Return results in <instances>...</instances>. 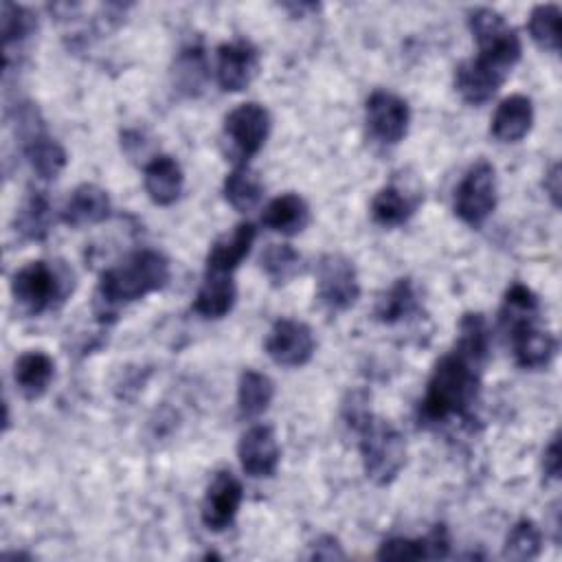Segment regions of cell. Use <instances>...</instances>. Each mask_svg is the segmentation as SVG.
Listing matches in <instances>:
<instances>
[{
    "mask_svg": "<svg viewBox=\"0 0 562 562\" xmlns=\"http://www.w3.org/2000/svg\"><path fill=\"white\" fill-rule=\"evenodd\" d=\"M483 362L457 347L437 360L419 404V424L435 426L452 417H468L479 397Z\"/></svg>",
    "mask_w": 562,
    "mask_h": 562,
    "instance_id": "1",
    "label": "cell"
},
{
    "mask_svg": "<svg viewBox=\"0 0 562 562\" xmlns=\"http://www.w3.org/2000/svg\"><path fill=\"white\" fill-rule=\"evenodd\" d=\"M171 279L169 259L154 250L140 248L125 257L121 263L108 268L99 277L94 310L99 321L112 318L121 305L145 299L151 292L162 290Z\"/></svg>",
    "mask_w": 562,
    "mask_h": 562,
    "instance_id": "2",
    "label": "cell"
},
{
    "mask_svg": "<svg viewBox=\"0 0 562 562\" xmlns=\"http://www.w3.org/2000/svg\"><path fill=\"white\" fill-rule=\"evenodd\" d=\"M538 296L527 285L514 283L505 292L498 325L512 345L516 364L522 369H544L558 351L555 336L538 325Z\"/></svg>",
    "mask_w": 562,
    "mask_h": 562,
    "instance_id": "3",
    "label": "cell"
},
{
    "mask_svg": "<svg viewBox=\"0 0 562 562\" xmlns=\"http://www.w3.org/2000/svg\"><path fill=\"white\" fill-rule=\"evenodd\" d=\"M522 55V44L518 33L507 26L501 35L485 44H479V55L457 66L454 88L463 101L470 105H481L490 101L498 88L509 77L512 68Z\"/></svg>",
    "mask_w": 562,
    "mask_h": 562,
    "instance_id": "4",
    "label": "cell"
},
{
    "mask_svg": "<svg viewBox=\"0 0 562 562\" xmlns=\"http://www.w3.org/2000/svg\"><path fill=\"white\" fill-rule=\"evenodd\" d=\"M72 290V272L61 263H48L44 259L22 266L11 277V296L18 310L26 316H40L59 303Z\"/></svg>",
    "mask_w": 562,
    "mask_h": 562,
    "instance_id": "5",
    "label": "cell"
},
{
    "mask_svg": "<svg viewBox=\"0 0 562 562\" xmlns=\"http://www.w3.org/2000/svg\"><path fill=\"white\" fill-rule=\"evenodd\" d=\"M356 432H360V457L367 479L375 485L395 481L406 463V441L402 432L391 422L373 415Z\"/></svg>",
    "mask_w": 562,
    "mask_h": 562,
    "instance_id": "6",
    "label": "cell"
},
{
    "mask_svg": "<svg viewBox=\"0 0 562 562\" xmlns=\"http://www.w3.org/2000/svg\"><path fill=\"white\" fill-rule=\"evenodd\" d=\"M222 134H224L226 156L244 165L263 147L270 134V112L255 101L241 103L224 119Z\"/></svg>",
    "mask_w": 562,
    "mask_h": 562,
    "instance_id": "7",
    "label": "cell"
},
{
    "mask_svg": "<svg viewBox=\"0 0 562 562\" xmlns=\"http://www.w3.org/2000/svg\"><path fill=\"white\" fill-rule=\"evenodd\" d=\"M496 209V171L487 160H476L461 178L454 193V213L468 226H481Z\"/></svg>",
    "mask_w": 562,
    "mask_h": 562,
    "instance_id": "8",
    "label": "cell"
},
{
    "mask_svg": "<svg viewBox=\"0 0 562 562\" xmlns=\"http://www.w3.org/2000/svg\"><path fill=\"white\" fill-rule=\"evenodd\" d=\"M316 294L331 312L349 310L360 296L353 261L338 252L323 255L316 263Z\"/></svg>",
    "mask_w": 562,
    "mask_h": 562,
    "instance_id": "9",
    "label": "cell"
},
{
    "mask_svg": "<svg viewBox=\"0 0 562 562\" xmlns=\"http://www.w3.org/2000/svg\"><path fill=\"white\" fill-rule=\"evenodd\" d=\"M314 334L310 325L294 318H279L266 338V353L281 367H303L314 356Z\"/></svg>",
    "mask_w": 562,
    "mask_h": 562,
    "instance_id": "10",
    "label": "cell"
},
{
    "mask_svg": "<svg viewBox=\"0 0 562 562\" xmlns=\"http://www.w3.org/2000/svg\"><path fill=\"white\" fill-rule=\"evenodd\" d=\"M411 123V110L408 103L389 92V90H375L367 99V125L373 138H378L384 145H397Z\"/></svg>",
    "mask_w": 562,
    "mask_h": 562,
    "instance_id": "11",
    "label": "cell"
},
{
    "mask_svg": "<svg viewBox=\"0 0 562 562\" xmlns=\"http://www.w3.org/2000/svg\"><path fill=\"white\" fill-rule=\"evenodd\" d=\"M244 498L241 483L226 470H220L211 483L206 485V492L202 496L200 505V518L206 529L211 531H224L233 525L239 505Z\"/></svg>",
    "mask_w": 562,
    "mask_h": 562,
    "instance_id": "12",
    "label": "cell"
},
{
    "mask_svg": "<svg viewBox=\"0 0 562 562\" xmlns=\"http://www.w3.org/2000/svg\"><path fill=\"white\" fill-rule=\"evenodd\" d=\"M237 457L241 463V470L252 479H268L277 472L279 465V443L272 426L257 424L248 428L239 443H237Z\"/></svg>",
    "mask_w": 562,
    "mask_h": 562,
    "instance_id": "13",
    "label": "cell"
},
{
    "mask_svg": "<svg viewBox=\"0 0 562 562\" xmlns=\"http://www.w3.org/2000/svg\"><path fill=\"white\" fill-rule=\"evenodd\" d=\"M259 53L246 40L224 42L217 48V83L224 92H239L255 79Z\"/></svg>",
    "mask_w": 562,
    "mask_h": 562,
    "instance_id": "14",
    "label": "cell"
},
{
    "mask_svg": "<svg viewBox=\"0 0 562 562\" xmlns=\"http://www.w3.org/2000/svg\"><path fill=\"white\" fill-rule=\"evenodd\" d=\"M112 213V202L105 189L83 182L79 184L66 200L61 209V222L72 228L81 226H92L101 224L110 217Z\"/></svg>",
    "mask_w": 562,
    "mask_h": 562,
    "instance_id": "15",
    "label": "cell"
},
{
    "mask_svg": "<svg viewBox=\"0 0 562 562\" xmlns=\"http://www.w3.org/2000/svg\"><path fill=\"white\" fill-rule=\"evenodd\" d=\"M450 536L443 525H437L424 538H389L380 544V560H437L448 558Z\"/></svg>",
    "mask_w": 562,
    "mask_h": 562,
    "instance_id": "16",
    "label": "cell"
},
{
    "mask_svg": "<svg viewBox=\"0 0 562 562\" xmlns=\"http://www.w3.org/2000/svg\"><path fill=\"white\" fill-rule=\"evenodd\" d=\"M255 237L257 228L250 222H239L231 233L217 237L206 255V272L231 274L250 252Z\"/></svg>",
    "mask_w": 562,
    "mask_h": 562,
    "instance_id": "17",
    "label": "cell"
},
{
    "mask_svg": "<svg viewBox=\"0 0 562 562\" xmlns=\"http://www.w3.org/2000/svg\"><path fill=\"white\" fill-rule=\"evenodd\" d=\"M145 191L151 198L154 204L158 206H169L173 204L184 187V173L182 167L178 165L176 158L160 154L154 156L147 165H145Z\"/></svg>",
    "mask_w": 562,
    "mask_h": 562,
    "instance_id": "18",
    "label": "cell"
},
{
    "mask_svg": "<svg viewBox=\"0 0 562 562\" xmlns=\"http://www.w3.org/2000/svg\"><path fill=\"white\" fill-rule=\"evenodd\" d=\"M533 125V103L525 94H512L501 101L492 119V134L501 143H518Z\"/></svg>",
    "mask_w": 562,
    "mask_h": 562,
    "instance_id": "19",
    "label": "cell"
},
{
    "mask_svg": "<svg viewBox=\"0 0 562 562\" xmlns=\"http://www.w3.org/2000/svg\"><path fill=\"white\" fill-rule=\"evenodd\" d=\"M55 378V362L44 351H26L15 360L13 380L26 400L42 397Z\"/></svg>",
    "mask_w": 562,
    "mask_h": 562,
    "instance_id": "20",
    "label": "cell"
},
{
    "mask_svg": "<svg viewBox=\"0 0 562 562\" xmlns=\"http://www.w3.org/2000/svg\"><path fill=\"white\" fill-rule=\"evenodd\" d=\"M261 222L281 235H296L310 224V206L299 193H281L268 202Z\"/></svg>",
    "mask_w": 562,
    "mask_h": 562,
    "instance_id": "21",
    "label": "cell"
},
{
    "mask_svg": "<svg viewBox=\"0 0 562 562\" xmlns=\"http://www.w3.org/2000/svg\"><path fill=\"white\" fill-rule=\"evenodd\" d=\"M237 299V288L231 274L222 272H206L204 283L200 285L195 301H193V312L200 314L202 318H224Z\"/></svg>",
    "mask_w": 562,
    "mask_h": 562,
    "instance_id": "22",
    "label": "cell"
},
{
    "mask_svg": "<svg viewBox=\"0 0 562 562\" xmlns=\"http://www.w3.org/2000/svg\"><path fill=\"white\" fill-rule=\"evenodd\" d=\"M419 195H411L397 184H386L375 193L371 202V217L375 224L386 228L400 226L415 213Z\"/></svg>",
    "mask_w": 562,
    "mask_h": 562,
    "instance_id": "23",
    "label": "cell"
},
{
    "mask_svg": "<svg viewBox=\"0 0 562 562\" xmlns=\"http://www.w3.org/2000/svg\"><path fill=\"white\" fill-rule=\"evenodd\" d=\"M24 156L31 165V169L42 178V180H53L61 173V169L66 167V149L50 138L46 132H37L35 136L26 138L22 143Z\"/></svg>",
    "mask_w": 562,
    "mask_h": 562,
    "instance_id": "24",
    "label": "cell"
},
{
    "mask_svg": "<svg viewBox=\"0 0 562 562\" xmlns=\"http://www.w3.org/2000/svg\"><path fill=\"white\" fill-rule=\"evenodd\" d=\"M209 79L206 55L200 44L184 46L173 64V86L184 97H198Z\"/></svg>",
    "mask_w": 562,
    "mask_h": 562,
    "instance_id": "25",
    "label": "cell"
},
{
    "mask_svg": "<svg viewBox=\"0 0 562 562\" xmlns=\"http://www.w3.org/2000/svg\"><path fill=\"white\" fill-rule=\"evenodd\" d=\"M274 397V382L255 369H246L237 382V408L241 417H259L268 411Z\"/></svg>",
    "mask_w": 562,
    "mask_h": 562,
    "instance_id": "26",
    "label": "cell"
},
{
    "mask_svg": "<svg viewBox=\"0 0 562 562\" xmlns=\"http://www.w3.org/2000/svg\"><path fill=\"white\" fill-rule=\"evenodd\" d=\"M0 24H2V50L4 57H11L13 48L22 46L35 31L37 18L31 9L13 2H2L0 7Z\"/></svg>",
    "mask_w": 562,
    "mask_h": 562,
    "instance_id": "27",
    "label": "cell"
},
{
    "mask_svg": "<svg viewBox=\"0 0 562 562\" xmlns=\"http://www.w3.org/2000/svg\"><path fill=\"white\" fill-rule=\"evenodd\" d=\"M224 198L237 211H250L263 195V182L246 165L235 167L224 180Z\"/></svg>",
    "mask_w": 562,
    "mask_h": 562,
    "instance_id": "28",
    "label": "cell"
},
{
    "mask_svg": "<svg viewBox=\"0 0 562 562\" xmlns=\"http://www.w3.org/2000/svg\"><path fill=\"white\" fill-rule=\"evenodd\" d=\"M53 222V211L48 204V198L44 193H31L26 202L15 213V231L24 239L40 241L48 235Z\"/></svg>",
    "mask_w": 562,
    "mask_h": 562,
    "instance_id": "29",
    "label": "cell"
},
{
    "mask_svg": "<svg viewBox=\"0 0 562 562\" xmlns=\"http://www.w3.org/2000/svg\"><path fill=\"white\" fill-rule=\"evenodd\" d=\"M261 270L272 281V285L290 283L303 272V257L290 244H270L261 252Z\"/></svg>",
    "mask_w": 562,
    "mask_h": 562,
    "instance_id": "30",
    "label": "cell"
},
{
    "mask_svg": "<svg viewBox=\"0 0 562 562\" xmlns=\"http://www.w3.org/2000/svg\"><path fill=\"white\" fill-rule=\"evenodd\" d=\"M415 310H417V301H415V290L411 279H397L391 285V290L378 301L375 316L380 323L393 325L411 316Z\"/></svg>",
    "mask_w": 562,
    "mask_h": 562,
    "instance_id": "31",
    "label": "cell"
},
{
    "mask_svg": "<svg viewBox=\"0 0 562 562\" xmlns=\"http://www.w3.org/2000/svg\"><path fill=\"white\" fill-rule=\"evenodd\" d=\"M454 347L485 364L490 356V327L483 314L479 312L463 314V318L459 321V338Z\"/></svg>",
    "mask_w": 562,
    "mask_h": 562,
    "instance_id": "32",
    "label": "cell"
},
{
    "mask_svg": "<svg viewBox=\"0 0 562 562\" xmlns=\"http://www.w3.org/2000/svg\"><path fill=\"white\" fill-rule=\"evenodd\" d=\"M531 40L549 53L560 50V7L558 4H538L529 13L527 22Z\"/></svg>",
    "mask_w": 562,
    "mask_h": 562,
    "instance_id": "33",
    "label": "cell"
},
{
    "mask_svg": "<svg viewBox=\"0 0 562 562\" xmlns=\"http://www.w3.org/2000/svg\"><path fill=\"white\" fill-rule=\"evenodd\" d=\"M542 551V533L533 520L520 518L507 533L503 544V558L507 560H533Z\"/></svg>",
    "mask_w": 562,
    "mask_h": 562,
    "instance_id": "34",
    "label": "cell"
},
{
    "mask_svg": "<svg viewBox=\"0 0 562 562\" xmlns=\"http://www.w3.org/2000/svg\"><path fill=\"white\" fill-rule=\"evenodd\" d=\"M468 22H470V31H472L476 44L490 42L492 37L501 35V33L509 26V24L505 22V18H503L498 11L490 9V7H481V9L472 11Z\"/></svg>",
    "mask_w": 562,
    "mask_h": 562,
    "instance_id": "35",
    "label": "cell"
},
{
    "mask_svg": "<svg viewBox=\"0 0 562 562\" xmlns=\"http://www.w3.org/2000/svg\"><path fill=\"white\" fill-rule=\"evenodd\" d=\"M542 470H544V476L555 481L560 479V439L558 435L549 441L544 454H542Z\"/></svg>",
    "mask_w": 562,
    "mask_h": 562,
    "instance_id": "36",
    "label": "cell"
},
{
    "mask_svg": "<svg viewBox=\"0 0 562 562\" xmlns=\"http://www.w3.org/2000/svg\"><path fill=\"white\" fill-rule=\"evenodd\" d=\"M342 555H345V553L340 551L338 540L331 538V536H323V538L314 544V553H312V558H316V560H331V558H342Z\"/></svg>",
    "mask_w": 562,
    "mask_h": 562,
    "instance_id": "37",
    "label": "cell"
},
{
    "mask_svg": "<svg viewBox=\"0 0 562 562\" xmlns=\"http://www.w3.org/2000/svg\"><path fill=\"white\" fill-rule=\"evenodd\" d=\"M544 191L549 193L553 206H558L560 204V165L558 162L544 176Z\"/></svg>",
    "mask_w": 562,
    "mask_h": 562,
    "instance_id": "38",
    "label": "cell"
}]
</instances>
